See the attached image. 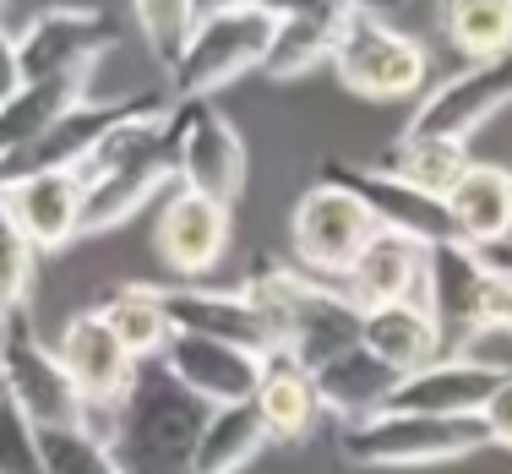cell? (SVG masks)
Instances as JSON below:
<instances>
[{"label": "cell", "instance_id": "1", "mask_svg": "<svg viewBox=\"0 0 512 474\" xmlns=\"http://www.w3.org/2000/svg\"><path fill=\"white\" fill-rule=\"evenodd\" d=\"M213 404L175 382L158 360H142L115 404H82V431L109 447L120 474H191Z\"/></svg>", "mask_w": 512, "mask_h": 474}, {"label": "cell", "instance_id": "2", "mask_svg": "<svg viewBox=\"0 0 512 474\" xmlns=\"http://www.w3.org/2000/svg\"><path fill=\"white\" fill-rule=\"evenodd\" d=\"M240 295L251 300L256 316H262L267 349L295 360L306 376L360 344V306L344 295V284H333V278H316L306 267L262 262L246 278Z\"/></svg>", "mask_w": 512, "mask_h": 474}, {"label": "cell", "instance_id": "3", "mask_svg": "<svg viewBox=\"0 0 512 474\" xmlns=\"http://www.w3.org/2000/svg\"><path fill=\"white\" fill-rule=\"evenodd\" d=\"M278 22H284V6H246V0H235V6H202L186 55L169 71V99L213 104V93H224L229 82L262 71L267 50L278 39Z\"/></svg>", "mask_w": 512, "mask_h": 474}, {"label": "cell", "instance_id": "4", "mask_svg": "<svg viewBox=\"0 0 512 474\" xmlns=\"http://www.w3.org/2000/svg\"><path fill=\"white\" fill-rule=\"evenodd\" d=\"M327 66L360 99H420L431 88L425 44L398 22H387L376 6H338V33Z\"/></svg>", "mask_w": 512, "mask_h": 474}, {"label": "cell", "instance_id": "5", "mask_svg": "<svg viewBox=\"0 0 512 474\" xmlns=\"http://www.w3.org/2000/svg\"><path fill=\"white\" fill-rule=\"evenodd\" d=\"M485 447L480 420H442V415H382L360 425H338V458L349 469H431L453 464Z\"/></svg>", "mask_w": 512, "mask_h": 474}, {"label": "cell", "instance_id": "6", "mask_svg": "<svg viewBox=\"0 0 512 474\" xmlns=\"http://www.w3.org/2000/svg\"><path fill=\"white\" fill-rule=\"evenodd\" d=\"M496 284L474 246L463 240H442V246H425V273H420V306L431 311L436 333H442V360L447 355H474L491 327V306H496Z\"/></svg>", "mask_w": 512, "mask_h": 474}, {"label": "cell", "instance_id": "7", "mask_svg": "<svg viewBox=\"0 0 512 474\" xmlns=\"http://www.w3.org/2000/svg\"><path fill=\"white\" fill-rule=\"evenodd\" d=\"M0 387L28 415L33 431H71V425H82V393L71 387L55 344H44L33 311L0 316Z\"/></svg>", "mask_w": 512, "mask_h": 474}, {"label": "cell", "instance_id": "8", "mask_svg": "<svg viewBox=\"0 0 512 474\" xmlns=\"http://www.w3.org/2000/svg\"><path fill=\"white\" fill-rule=\"evenodd\" d=\"M169 148H175V186L197 191L207 202L235 208V197L246 191V137L235 131V120L218 104L180 99L169 109Z\"/></svg>", "mask_w": 512, "mask_h": 474}, {"label": "cell", "instance_id": "9", "mask_svg": "<svg viewBox=\"0 0 512 474\" xmlns=\"http://www.w3.org/2000/svg\"><path fill=\"white\" fill-rule=\"evenodd\" d=\"M512 104V50L496 60H474V66L453 71V77L431 82L414 99L404 137H442V142H463L480 126H491L496 115Z\"/></svg>", "mask_w": 512, "mask_h": 474}, {"label": "cell", "instance_id": "10", "mask_svg": "<svg viewBox=\"0 0 512 474\" xmlns=\"http://www.w3.org/2000/svg\"><path fill=\"white\" fill-rule=\"evenodd\" d=\"M376 235V218L360 208L349 191L316 180L311 191H300L295 213H289V240H295V267H306L316 278L344 284L349 262L365 251V240Z\"/></svg>", "mask_w": 512, "mask_h": 474}, {"label": "cell", "instance_id": "11", "mask_svg": "<svg viewBox=\"0 0 512 474\" xmlns=\"http://www.w3.org/2000/svg\"><path fill=\"white\" fill-rule=\"evenodd\" d=\"M120 39V17L99 6H50L17 33V60L22 82H50V77H77L93 71L99 55Z\"/></svg>", "mask_w": 512, "mask_h": 474}, {"label": "cell", "instance_id": "12", "mask_svg": "<svg viewBox=\"0 0 512 474\" xmlns=\"http://www.w3.org/2000/svg\"><path fill=\"white\" fill-rule=\"evenodd\" d=\"M322 180L360 202L365 213L376 218V229H393V235H409L414 246H442V240H458L453 218H447L442 197H425V191L404 186L398 175H387L382 164H355V158H327Z\"/></svg>", "mask_w": 512, "mask_h": 474}, {"label": "cell", "instance_id": "13", "mask_svg": "<svg viewBox=\"0 0 512 474\" xmlns=\"http://www.w3.org/2000/svg\"><path fill=\"white\" fill-rule=\"evenodd\" d=\"M158 366L175 376L186 393H197L202 404L229 409V404H251L256 398V382H262L267 355H251V349H235V344H213V338L169 333Z\"/></svg>", "mask_w": 512, "mask_h": 474}, {"label": "cell", "instance_id": "14", "mask_svg": "<svg viewBox=\"0 0 512 474\" xmlns=\"http://www.w3.org/2000/svg\"><path fill=\"white\" fill-rule=\"evenodd\" d=\"M507 371H512V366H502V360L447 355V360H436V366L404 376V382L393 387V398H387V409H393V415L474 420V415H480V404L496 393V382H502Z\"/></svg>", "mask_w": 512, "mask_h": 474}, {"label": "cell", "instance_id": "15", "mask_svg": "<svg viewBox=\"0 0 512 474\" xmlns=\"http://www.w3.org/2000/svg\"><path fill=\"white\" fill-rule=\"evenodd\" d=\"M55 355L71 376V387L82 393V404H115L131 387V376H137V360L126 355V344L115 338V327H109V316L99 306L66 316Z\"/></svg>", "mask_w": 512, "mask_h": 474}, {"label": "cell", "instance_id": "16", "mask_svg": "<svg viewBox=\"0 0 512 474\" xmlns=\"http://www.w3.org/2000/svg\"><path fill=\"white\" fill-rule=\"evenodd\" d=\"M0 202L17 218V229L28 235V246L60 251L82 235V186L66 169H22V175L0 180Z\"/></svg>", "mask_w": 512, "mask_h": 474}, {"label": "cell", "instance_id": "17", "mask_svg": "<svg viewBox=\"0 0 512 474\" xmlns=\"http://www.w3.org/2000/svg\"><path fill=\"white\" fill-rule=\"evenodd\" d=\"M153 251L164 257L169 273L202 278L207 267H218V262H224V251H229V208L175 186L164 197V208H158Z\"/></svg>", "mask_w": 512, "mask_h": 474}, {"label": "cell", "instance_id": "18", "mask_svg": "<svg viewBox=\"0 0 512 474\" xmlns=\"http://www.w3.org/2000/svg\"><path fill=\"white\" fill-rule=\"evenodd\" d=\"M169 316V333L186 338H213V344H235L251 355H273L262 333V316L251 311V300L240 289H207V284H164L158 289Z\"/></svg>", "mask_w": 512, "mask_h": 474}, {"label": "cell", "instance_id": "19", "mask_svg": "<svg viewBox=\"0 0 512 474\" xmlns=\"http://www.w3.org/2000/svg\"><path fill=\"white\" fill-rule=\"evenodd\" d=\"M142 104H148V93H126V99H93V93H88L82 104H71L66 115L55 120L50 137H44L28 158H22L11 175H22V169H66V175H77V169L104 148L109 131L126 126V120L137 115ZM0 180H6V175H0Z\"/></svg>", "mask_w": 512, "mask_h": 474}, {"label": "cell", "instance_id": "20", "mask_svg": "<svg viewBox=\"0 0 512 474\" xmlns=\"http://www.w3.org/2000/svg\"><path fill=\"white\" fill-rule=\"evenodd\" d=\"M88 77L93 71L50 77V82H22V88L0 104V175H11L22 158L39 148V142L50 137V126L66 115L71 104L88 99Z\"/></svg>", "mask_w": 512, "mask_h": 474}, {"label": "cell", "instance_id": "21", "mask_svg": "<svg viewBox=\"0 0 512 474\" xmlns=\"http://www.w3.org/2000/svg\"><path fill=\"white\" fill-rule=\"evenodd\" d=\"M420 273H425V246H414L409 235H393V229H376V235L365 240V251L349 262L344 295L355 300L360 311L420 300Z\"/></svg>", "mask_w": 512, "mask_h": 474}, {"label": "cell", "instance_id": "22", "mask_svg": "<svg viewBox=\"0 0 512 474\" xmlns=\"http://www.w3.org/2000/svg\"><path fill=\"white\" fill-rule=\"evenodd\" d=\"M360 349L376 355L387 371L414 376L442 360V333H436L431 311L420 300H398V306L360 311Z\"/></svg>", "mask_w": 512, "mask_h": 474}, {"label": "cell", "instance_id": "23", "mask_svg": "<svg viewBox=\"0 0 512 474\" xmlns=\"http://www.w3.org/2000/svg\"><path fill=\"white\" fill-rule=\"evenodd\" d=\"M447 218H453L463 246H496V240H507L512 235V169L469 158L458 186L447 191Z\"/></svg>", "mask_w": 512, "mask_h": 474}, {"label": "cell", "instance_id": "24", "mask_svg": "<svg viewBox=\"0 0 512 474\" xmlns=\"http://www.w3.org/2000/svg\"><path fill=\"white\" fill-rule=\"evenodd\" d=\"M398 382H404V376H398V371H387L382 360H376V355H365L360 344L349 349V355L327 360L322 371H311L316 404H322L327 415H338L344 425H360V420L382 415Z\"/></svg>", "mask_w": 512, "mask_h": 474}, {"label": "cell", "instance_id": "25", "mask_svg": "<svg viewBox=\"0 0 512 474\" xmlns=\"http://www.w3.org/2000/svg\"><path fill=\"white\" fill-rule=\"evenodd\" d=\"M256 415L267 425V442H300V436L316 425L322 404H316V387L311 376L284 355H267L262 366V382H256Z\"/></svg>", "mask_w": 512, "mask_h": 474}, {"label": "cell", "instance_id": "26", "mask_svg": "<svg viewBox=\"0 0 512 474\" xmlns=\"http://www.w3.org/2000/svg\"><path fill=\"white\" fill-rule=\"evenodd\" d=\"M333 33H338V6H284V22H278V39L267 50L262 77L289 82L327 66L333 60Z\"/></svg>", "mask_w": 512, "mask_h": 474}, {"label": "cell", "instance_id": "27", "mask_svg": "<svg viewBox=\"0 0 512 474\" xmlns=\"http://www.w3.org/2000/svg\"><path fill=\"white\" fill-rule=\"evenodd\" d=\"M376 164H382L387 175H398L404 186L447 202V191H453L458 175L469 169V148H463V142H442V137H398Z\"/></svg>", "mask_w": 512, "mask_h": 474}, {"label": "cell", "instance_id": "28", "mask_svg": "<svg viewBox=\"0 0 512 474\" xmlns=\"http://www.w3.org/2000/svg\"><path fill=\"white\" fill-rule=\"evenodd\" d=\"M262 447H267V425H262V415H256V404L213 409L207 436L197 447V469L191 474H240L246 464H256Z\"/></svg>", "mask_w": 512, "mask_h": 474}, {"label": "cell", "instance_id": "29", "mask_svg": "<svg viewBox=\"0 0 512 474\" xmlns=\"http://www.w3.org/2000/svg\"><path fill=\"white\" fill-rule=\"evenodd\" d=\"M109 316V327H115V338L126 344V355L137 360H158L169 344V316H164V300H158L153 284H120L115 295L99 306Z\"/></svg>", "mask_w": 512, "mask_h": 474}, {"label": "cell", "instance_id": "30", "mask_svg": "<svg viewBox=\"0 0 512 474\" xmlns=\"http://www.w3.org/2000/svg\"><path fill=\"white\" fill-rule=\"evenodd\" d=\"M442 33L453 50L474 60H496L512 50V0H453L442 11Z\"/></svg>", "mask_w": 512, "mask_h": 474}, {"label": "cell", "instance_id": "31", "mask_svg": "<svg viewBox=\"0 0 512 474\" xmlns=\"http://www.w3.org/2000/svg\"><path fill=\"white\" fill-rule=\"evenodd\" d=\"M197 17H202V6H191V0H180V6H158V0L131 6V28L142 33V44L153 50V60H158L164 71L180 66L191 33H197Z\"/></svg>", "mask_w": 512, "mask_h": 474}, {"label": "cell", "instance_id": "32", "mask_svg": "<svg viewBox=\"0 0 512 474\" xmlns=\"http://www.w3.org/2000/svg\"><path fill=\"white\" fill-rule=\"evenodd\" d=\"M33 278H39V251L28 246V235L0 202V316L33 311Z\"/></svg>", "mask_w": 512, "mask_h": 474}, {"label": "cell", "instance_id": "33", "mask_svg": "<svg viewBox=\"0 0 512 474\" xmlns=\"http://www.w3.org/2000/svg\"><path fill=\"white\" fill-rule=\"evenodd\" d=\"M39 447H44L50 474H120L109 447L93 442L82 425H71V431H39Z\"/></svg>", "mask_w": 512, "mask_h": 474}, {"label": "cell", "instance_id": "34", "mask_svg": "<svg viewBox=\"0 0 512 474\" xmlns=\"http://www.w3.org/2000/svg\"><path fill=\"white\" fill-rule=\"evenodd\" d=\"M0 474H50L44 464V447H39V431L28 425L11 393L0 387Z\"/></svg>", "mask_w": 512, "mask_h": 474}, {"label": "cell", "instance_id": "35", "mask_svg": "<svg viewBox=\"0 0 512 474\" xmlns=\"http://www.w3.org/2000/svg\"><path fill=\"white\" fill-rule=\"evenodd\" d=\"M480 431H485V447H512V371L496 382V393L480 404Z\"/></svg>", "mask_w": 512, "mask_h": 474}, {"label": "cell", "instance_id": "36", "mask_svg": "<svg viewBox=\"0 0 512 474\" xmlns=\"http://www.w3.org/2000/svg\"><path fill=\"white\" fill-rule=\"evenodd\" d=\"M22 88V60H17V33L6 28V17H0V104L11 99V93Z\"/></svg>", "mask_w": 512, "mask_h": 474}, {"label": "cell", "instance_id": "37", "mask_svg": "<svg viewBox=\"0 0 512 474\" xmlns=\"http://www.w3.org/2000/svg\"><path fill=\"white\" fill-rule=\"evenodd\" d=\"M491 327L502 338H512V278H502L496 284V306H491Z\"/></svg>", "mask_w": 512, "mask_h": 474}]
</instances>
